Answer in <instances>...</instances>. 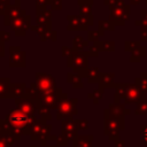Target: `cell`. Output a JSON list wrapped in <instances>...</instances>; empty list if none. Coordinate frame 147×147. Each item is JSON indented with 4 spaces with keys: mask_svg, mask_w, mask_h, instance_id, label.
<instances>
[{
    "mask_svg": "<svg viewBox=\"0 0 147 147\" xmlns=\"http://www.w3.org/2000/svg\"><path fill=\"white\" fill-rule=\"evenodd\" d=\"M37 113L40 115L41 119L44 121H48L52 118V115H51V109L42 106L41 103H37Z\"/></svg>",
    "mask_w": 147,
    "mask_h": 147,
    "instance_id": "cell-18",
    "label": "cell"
},
{
    "mask_svg": "<svg viewBox=\"0 0 147 147\" xmlns=\"http://www.w3.org/2000/svg\"><path fill=\"white\" fill-rule=\"evenodd\" d=\"M3 44H5V42L0 41V57L5 55V45H3Z\"/></svg>",
    "mask_w": 147,
    "mask_h": 147,
    "instance_id": "cell-34",
    "label": "cell"
},
{
    "mask_svg": "<svg viewBox=\"0 0 147 147\" xmlns=\"http://www.w3.org/2000/svg\"><path fill=\"white\" fill-rule=\"evenodd\" d=\"M46 147H56V145H48V146H46Z\"/></svg>",
    "mask_w": 147,
    "mask_h": 147,
    "instance_id": "cell-36",
    "label": "cell"
},
{
    "mask_svg": "<svg viewBox=\"0 0 147 147\" xmlns=\"http://www.w3.org/2000/svg\"><path fill=\"white\" fill-rule=\"evenodd\" d=\"M87 78H88V82H90V83H93V82L98 80V78H99L98 69H96V68L88 69V71H87Z\"/></svg>",
    "mask_w": 147,
    "mask_h": 147,
    "instance_id": "cell-23",
    "label": "cell"
},
{
    "mask_svg": "<svg viewBox=\"0 0 147 147\" xmlns=\"http://www.w3.org/2000/svg\"><path fill=\"white\" fill-rule=\"evenodd\" d=\"M55 145L56 146H65V145H68V142H70L63 134H59V136H56V140H55Z\"/></svg>",
    "mask_w": 147,
    "mask_h": 147,
    "instance_id": "cell-25",
    "label": "cell"
},
{
    "mask_svg": "<svg viewBox=\"0 0 147 147\" xmlns=\"http://www.w3.org/2000/svg\"><path fill=\"white\" fill-rule=\"evenodd\" d=\"M98 36H99L98 32H95V31H90V32H88V40H96V39H98Z\"/></svg>",
    "mask_w": 147,
    "mask_h": 147,
    "instance_id": "cell-33",
    "label": "cell"
},
{
    "mask_svg": "<svg viewBox=\"0 0 147 147\" xmlns=\"http://www.w3.org/2000/svg\"><path fill=\"white\" fill-rule=\"evenodd\" d=\"M26 91V85L24 83H11L10 91H9V98H21L24 95Z\"/></svg>",
    "mask_w": 147,
    "mask_h": 147,
    "instance_id": "cell-13",
    "label": "cell"
},
{
    "mask_svg": "<svg viewBox=\"0 0 147 147\" xmlns=\"http://www.w3.org/2000/svg\"><path fill=\"white\" fill-rule=\"evenodd\" d=\"M77 121L71 118H64L61 121V134H63L69 141H72L78 134Z\"/></svg>",
    "mask_w": 147,
    "mask_h": 147,
    "instance_id": "cell-7",
    "label": "cell"
},
{
    "mask_svg": "<svg viewBox=\"0 0 147 147\" xmlns=\"http://www.w3.org/2000/svg\"><path fill=\"white\" fill-rule=\"evenodd\" d=\"M40 37H41V40L42 41H45V40H56L57 38H56V31H53V30H46L44 33H41L40 34Z\"/></svg>",
    "mask_w": 147,
    "mask_h": 147,
    "instance_id": "cell-22",
    "label": "cell"
},
{
    "mask_svg": "<svg viewBox=\"0 0 147 147\" xmlns=\"http://www.w3.org/2000/svg\"><path fill=\"white\" fill-rule=\"evenodd\" d=\"M21 137H16L11 133H5L0 134V147H11V145L16 141H18Z\"/></svg>",
    "mask_w": 147,
    "mask_h": 147,
    "instance_id": "cell-15",
    "label": "cell"
},
{
    "mask_svg": "<svg viewBox=\"0 0 147 147\" xmlns=\"http://www.w3.org/2000/svg\"><path fill=\"white\" fill-rule=\"evenodd\" d=\"M6 130L7 133H11L16 137H21L23 134H30V129L32 124L37 121V116H30L21 110L11 109L6 115Z\"/></svg>",
    "mask_w": 147,
    "mask_h": 147,
    "instance_id": "cell-1",
    "label": "cell"
},
{
    "mask_svg": "<svg viewBox=\"0 0 147 147\" xmlns=\"http://www.w3.org/2000/svg\"><path fill=\"white\" fill-rule=\"evenodd\" d=\"M88 98L93 99L94 103H98L99 100L102 98V90H96V91H93L92 93L88 94Z\"/></svg>",
    "mask_w": 147,
    "mask_h": 147,
    "instance_id": "cell-24",
    "label": "cell"
},
{
    "mask_svg": "<svg viewBox=\"0 0 147 147\" xmlns=\"http://www.w3.org/2000/svg\"><path fill=\"white\" fill-rule=\"evenodd\" d=\"M22 14V9L20 7V1H15L14 5H10L9 7H7L6 10H3L2 13H0V15L5 16V25H9L11 20L15 18L16 16Z\"/></svg>",
    "mask_w": 147,
    "mask_h": 147,
    "instance_id": "cell-10",
    "label": "cell"
},
{
    "mask_svg": "<svg viewBox=\"0 0 147 147\" xmlns=\"http://www.w3.org/2000/svg\"><path fill=\"white\" fill-rule=\"evenodd\" d=\"M11 30L15 32L16 36H25L28 29H31V16L26 15L24 10H22V14L16 16L10 22Z\"/></svg>",
    "mask_w": 147,
    "mask_h": 147,
    "instance_id": "cell-6",
    "label": "cell"
},
{
    "mask_svg": "<svg viewBox=\"0 0 147 147\" xmlns=\"http://www.w3.org/2000/svg\"><path fill=\"white\" fill-rule=\"evenodd\" d=\"M67 82L70 83L74 87L76 88H80L83 87V83H82V76H79L76 72H68L67 75Z\"/></svg>",
    "mask_w": 147,
    "mask_h": 147,
    "instance_id": "cell-17",
    "label": "cell"
},
{
    "mask_svg": "<svg viewBox=\"0 0 147 147\" xmlns=\"http://www.w3.org/2000/svg\"><path fill=\"white\" fill-rule=\"evenodd\" d=\"M78 100L75 99H68L64 98L62 99L56 108V118L62 121L64 118H71L74 115H77L78 111L76 109V105H77Z\"/></svg>",
    "mask_w": 147,
    "mask_h": 147,
    "instance_id": "cell-5",
    "label": "cell"
},
{
    "mask_svg": "<svg viewBox=\"0 0 147 147\" xmlns=\"http://www.w3.org/2000/svg\"><path fill=\"white\" fill-rule=\"evenodd\" d=\"M51 8L54 10H61L62 9V0H53Z\"/></svg>",
    "mask_w": 147,
    "mask_h": 147,
    "instance_id": "cell-28",
    "label": "cell"
},
{
    "mask_svg": "<svg viewBox=\"0 0 147 147\" xmlns=\"http://www.w3.org/2000/svg\"><path fill=\"white\" fill-rule=\"evenodd\" d=\"M78 5H79L82 15H90V9H91V6L93 5L92 0H78Z\"/></svg>",
    "mask_w": 147,
    "mask_h": 147,
    "instance_id": "cell-20",
    "label": "cell"
},
{
    "mask_svg": "<svg viewBox=\"0 0 147 147\" xmlns=\"http://www.w3.org/2000/svg\"><path fill=\"white\" fill-rule=\"evenodd\" d=\"M9 65L11 68H24L25 67V52L21 49L20 46H11Z\"/></svg>",
    "mask_w": 147,
    "mask_h": 147,
    "instance_id": "cell-8",
    "label": "cell"
},
{
    "mask_svg": "<svg viewBox=\"0 0 147 147\" xmlns=\"http://www.w3.org/2000/svg\"><path fill=\"white\" fill-rule=\"evenodd\" d=\"M51 130H52V125L51 124H46V121L44 119H37L31 129H30V138L31 140H38L40 141L41 146L46 145V141L48 140H56V136H52L51 134Z\"/></svg>",
    "mask_w": 147,
    "mask_h": 147,
    "instance_id": "cell-2",
    "label": "cell"
},
{
    "mask_svg": "<svg viewBox=\"0 0 147 147\" xmlns=\"http://www.w3.org/2000/svg\"><path fill=\"white\" fill-rule=\"evenodd\" d=\"M93 136H77L72 140V147H93Z\"/></svg>",
    "mask_w": 147,
    "mask_h": 147,
    "instance_id": "cell-14",
    "label": "cell"
},
{
    "mask_svg": "<svg viewBox=\"0 0 147 147\" xmlns=\"http://www.w3.org/2000/svg\"><path fill=\"white\" fill-rule=\"evenodd\" d=\"M64 98H68V94L67 93H63L62 88L57 87V90L54 91V92L38 95V99L34 102H36V105L37 103H41L42 106H45V107H47L49 109H56L59 102L62 99H64Z\"/></svg>",
    "mask_w": 147,
    "mask_h": 147,
    "instance_id": "cell-4",
    "label": "cell"
},
{
    "mask_svg": "<svg viewBox=\"0 0 147 147\" xmlns=\"http://www.w3.org/2000/svg\"><path fill=\"white\" fill-rule=\"evenodd\" d=\"M15 103H16V108L18 110H21L22 113L30 115V116H36L37 113V105L33 100L25 98V96H21V98H16L15 99Z\"/></svg>",
    "mask_w": 147,
    "mask_h": 147,
    "instance_id": "cell-9",
    "label": "cell"
},
{
    "mask_svg": "<svg viewBox=\"0 0 147 147\" xmlns=\"http://www.w3.org/2000/svg\"><path fill=\"white\" fill-rule=\"evenodd\" d=\"M53 0H36L37 7H46L47 5H52Z\"/></svg>",
    "mask_w": 147,
    "mask_h": 147,
    "instance_id": "cell-29",
    "label": "cell"
},
{
    "mask_svg": "<svg viewBox=\"0 0 147 147\" xmlns=\"http://www.w3.org/2000/svg\"><path fill=\"white\" fill-rule=\"evenodd\" d=\"M10 40V33L7 31H0V41L6 42Z\"/></svg>",
    "mask_w": 147,
    "mask_h": 147,
    "instance_id": "cell-27",
    "label": "cell"
},
{
    "mask_svg": "<svg viewBox=\"0 0 147 147\" xmlns=\"http://www.w3.org/2000/svg\"><path fill=\"white\" fill-rule=\"evenodd\" d=\"M111 79H113V75L110 74H100L99 75V78H98V80H99V83H100V86H109V85H111L110 83H111Z\"/></svg>",
    "mask_w": 147,
    "mask_h": 147,
    "instance_id": "cell-21",
    "label": "cell"
},
{
    "mask_svg": "<svg viewBox=\"0 0 147 147\" xmlns=\"http://www.w3.org/2000/svg\"><path fill=\"white\" fill-rule=\"evenodd\" d=\"M37 24H48L51 23L52 11L46 9V7H37Z\"/></svg>",
    "mask_w": 147,
    "mask_h": 147,
    "instance_id": "cell-12",
    "label": "cell"
},
{
    "mask_svg": "<svg viewBox=\"0 0 147 147\" xmlns=\"http://www.w3.org/2000/svg\"><path fill=\"white\" fill-rule=\"evenodd\" d=\"M30 147H36V146H34V145H31V146H30Z\"/></svg>",
    "mask_w": 147,
    "mask_h": 147,
    "instance_id": "cell-37",
    "label": "cell"
},
{
    "mask_svg": "<svg viewBox=\"0 0 147 147\" xmlns=\"http://www.w3.org/2000/svg\"><path fill=\"white\" fill-rule=\"evenodd\" d=\"M9 0H0V13H2L3 10L7 9V7H9Z\"/></svg>",
    "mask_w": 147,
    "mask_h": 147,
    "instance_id": "cell-30",
    "label": "cell"
},
{
    "mask_svg": "<svg viewBox=\"0 0 147 147\" xmlns=\"http://www.w3.org/2000/svg\"><path fill=\"white\" fill-rule=\"evenodd\" d=\"M141 137H142V139L147 142V127H145V129H144V131L141 132Z\"/></svg>",
    "mask_w": 147,
    "mask_h": 147,
    "instance_id": "cell-35",
    "label": "cell"
},
{
    "mask_svg": "<svg viewBox=\"0 0 147 147\" xmlns=\"http://www.w3.org/2000/svg\"><path fill=\"white\" fill-rule=\"evenodd\" d=\"M10 79L5 77L0 78V99H8L9 98V91H10Z\"/></svg>",
    "mask_w": 147,
    "mask_h": 147,
    "instance_id": "cell-16",
    "label": "cell"
},
{
    "mask_svg": "<svg viewBox=\"0 0 147 147\" xmlns=\"http://www.w3.org/2000/svg\"><path fill=\"white\" fill-rule=\"evenodd\" d=\"M87 46V41H84L80 36H76L72 40V51L74 52H82V49Z\"/></svg>",
    "mask_w": 147,
    "mask_h": 147,
    "instance_id": "cell-19",
    "label": "cell"
},
{
    "mask_svg": "<svg viewBox=\"0 0 147 147\" xmlns=\"http://www.w3.org/2000/svg\"><path fill=\"white\" fill-rule=\"evenodd\" d=\"M87 56L88 53L85 52H72L67 60L68 68H72L74 72L82 77H87Z\"/></svg>",
    "mask_w": 147,
    "mask_h": 147,
    "instance_id": "cell-3",
    "label": "cell"
},
{
    "mask_svg": "<svg viewBox=\"0 0 147 147\" xmlns=\"http://www.w3.org/2000/svg\"><path fill=\"white\" fill-rule=\"evenodd\" d=\"M68 31L71 30H87V26L83 23L80 15H68Z\"/></svg>",
    "mask_w": 147,
    "mask_h": 147,
    "instance_id": "cell-11",
    "label": "cell"
},
{
    "mask_svg": "<svg viewBox=\"0 0 147 147\" xmlns=\"http://www.w3.org/2000/svg\"><path fill=\"white\" fill-rule=\"evenodd\" d=\"M78 130H86L88 127V121L87 119H76Z\"/></svg>",
    "mask_w": 147,
    "mask_h": 147,
    "instance_id": "cell-26",
    "label": "cell"
},
{
    "mask_svg": "<svg viewBox=\"0 0 147 147\" xmlns=\"http://www.w3.org/2000/svg\"><path fill=\"white\" fill-rule=\"evenodd\" d=\"M15 1H21V0H15Z\"/></svg>",
    "mask_w": 147,
    "mask_h": 147,
    "instance_id": "cell-38",
    "label": "cell"
},
{
    "mask_svg": "<svg viewBox=\"0 0 147 147\" xmlns=\"http://www.w3.org/2000/svg\"><path fill=\"white\" fill-rule=\"evenodd\" d=\"M72 52H74L72 48H67V47H64V46L62 47V55H63V56H67V57H68V56L71 55Z\"/></svg>",
    "mask_w": 147,
    "mask_h": 147,
    "instance_id": "cell-32",
    "label": "cell"
},
{
    "mask_svg": "<svg viewBox=\"0 0 147 147\" xmlns=\"http://www.w3.org/2000/svg\"><path fill=\"white\" fill-rule=\"evenodd\" d=\"M7 133L6 130V121L5 119H0V134H5Z\"/></svg>",
    "mask_w": 147,
    "mask_h": 147,
    "instance_id": "cell-31",
    "label": "cell"
}]
</instances>
